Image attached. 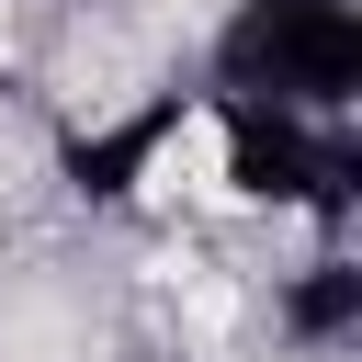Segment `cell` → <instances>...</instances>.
Masks as SVG:
<instances>
[{
    "label": "cell",
    "instance_id": "cell-3",
    "mask_svg": "<svg viewBox=\"0 0 362 362\" xmlns=\"http://www.w3.org/2000/svg\"><path fill=\"white\" fill-rule=\"evenodd\" d=\"M181 136H192V90H147L124 124H90V136L68 147V181H79L90 204H136L147 170H158V147H181Z\"/></svg>",
    "mask_w": 362,
    "mask_h": 362
},
{
    "label": "cell",
    "instance_id": "cell-4",
    "mask_svg": "<svg viewBox=\"0 0 362 362\" xmlns=\"http://www.w3.org/2000/svg\"><path fill=\"white\" fill-rule=\"evenodd\" d=\"M272 328H283L294 351H317V362L351 351V339H362V260H351V249H317L294 283H272Z\"/></svg>",
    "mask_w": 362,
    "mask_h": 362
},
{
    "label": "cell",
    "instance_id": "cell-2",
    "mask_svg": "<svg viewBox=\"0 0 362 362\" xmlns=\"http://www.w3.org/2000/svg\"><path fill=\"white\" fill-rule=\"evenodd\" d=\"M204 102V90H192ZM215 124V181L260 215H305V226H339L351 192H362V147L351 124H317V113H272V102H204Z\"/></svg>",
    "mask_w": 362,
    "mask_h": 362
},
{
    "label": "cell",
    "instance_id": "cell-1",
    "mask_svg": "<svg viewBox=\"0 0 362 362\" xmlns=\"http://www.w3.org/2000/svg\"><path fill=\"white\" fill-rule=\"evenodd\" d=\"M204 102H272L351 124L362 102V11L351 0H226L204 45Z\"/></svg>",
    "mask_w": 362,
    "mask_h": 362
}]
</instances>
